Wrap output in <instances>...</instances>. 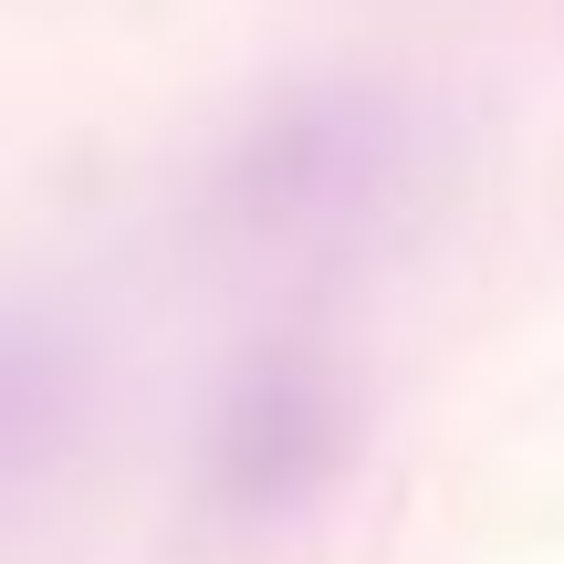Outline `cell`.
<instances>
[{"instance_id": "3957f363", "label": "cell", "mask_w": 564, "mask_h": 564, "mask_svg": "<svg viewBox=\"0 0 564 564\" xmlns=\"http://www.w3.org/2000/svg\"><path fill=\"white\" fill-rule=\"evenodd\" d=\"M95 408V345L63 303L0 293V481H32L74 449Z\"/></svg>"}, {"instance_id": "7a4b0ae2", "label": "cell", "mask_w": 564, "mask_h": 564, "mask_svg": "<svg viewBox=\"0 0 564 564\" xmlns=\"http://www.w3.org/2000/svg\"><path fill=\"white\" fill-rule=\"evenodd\" d=\"M199 502L230 512V523H282L303 512L345 460H356V377H345L324 345L272 335L241 345V356L209 377L199 398Z\"/></svg>"}, {"instance_id": "6da1fadb", "label": "cell", "mask_w": 564, "mask_h": 564, "mask_svg": "<svg viewBox=\"0 0 564 564\" xmlns=\"http://www.w3.org/2000/svg\"><path fill=\"white\" fill-rule=\"evenodd\" d=\"M419 95L387 74H282L199 147L188 209L241 251L366 241L419 188Z\"/></svg>"}]
</instances>
